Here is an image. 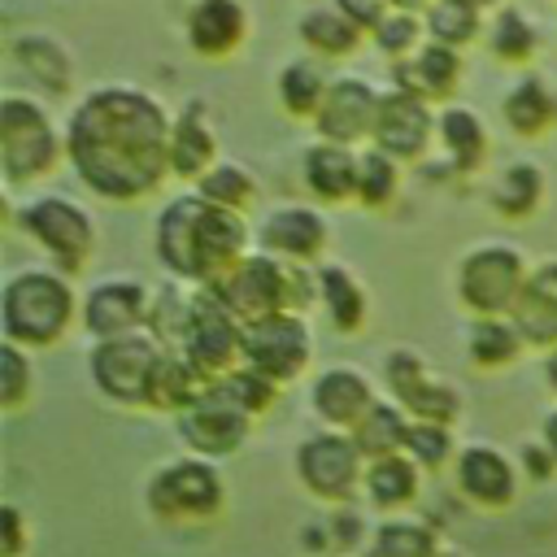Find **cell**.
I'll list each match as a JSON object with an SVG mask.
<instances>
[{
  "label": "cell",
  "mask_w": 557,
  "mask_h": 557,
  "mask_svg": "<svg viewBox=\"0 0 557 557\" xmlns=\"http://www.w3.org/2000/svg\"><path fill=\"white\" fill-rule=\"evenodd\" d=\"M500 117L518 139H544L557 131V87L544 74L522 70L500 96Z\"/></svg>",
  "instance_id": "obj_23"
},
{
  "label": "cell",
  "mask_w": 557,
  "mask_h": 557,
  "mask_svg": "<svg viewBox=\"0 0 557 557\" xmlns=\"http://www.w3.org/2000/svg\"><path fill=\"white\" fill-rule=\"evenodd\" d=\"M409 422H413V418H409L400 405H383V400H374V409H370V413L357 422V431H348V435L357 440L361 457L379 461V457H392V453L405 448Z\"/></svg>",
  "instance_id": "obj_37"
},
{
  "label": "cell",
  "mask_w": 557,
  "mask_h": 557,
  "mask_svg": "<svg viewBox=\"0 0 557 557\" xmlns=\"http://www.w3.org/2000/svg\"><path fill=\"white\" fill-rule=\"evenodd\" d=\"M0 405L13 413L26 396H30V383H35V370H30V361H26V352H22V344H9L4 339V348H0Z\"/></svg>",
  "instance_id": "obj_44"
},
{
  "label": "cell",
  "mask_w": 557,
  "mask_h": 557,
  "mask_svg": "<svg viewBox=\"0 0 557 557\" xmlns=\"http://www.w3.org/2000/svg\"><path fill=\"white\" fill-rule=\"evenodd\" d=\"M174 113L135 83H96L65 117V161L87 191L131 205L170 178Z\"/></svg>",
  "instance_id": "obj_1"
},
{
  "label": "cell",
  "mask_w": 557,
  "mask_h": 557,
  "mask_svg": "<svg viewBox=\"0 0 557 557\" xmlns=\"http://www.w3.org/2000/svg\"><path fill=\"white\" fill-rule=\"evenodd\" d=\"M544 379H548V387L557 392V348H548V357H544Z\"/></svg>",
  "instance_id": "obj_51"
},
{
  "label": "cell",
  "mask_w": 557,
  "mask_h": 557,
  "mask_svg": "<svg viewBox=\"0 0 557 557\" xmlns=\"http://www.w3.org/2000/svg\"><path fill=\"white\" fill-rule=\"evenodd\" d=\"M152 239H157V261L174 278H191L200 287L222 283L248 257L244 213L218 209L196 191H183L161 205Z\"/></svg>",
  "instance_id": "obj_2"
},
{
  "label": "cell",
  "mask_w": 557,
  "mask_h": 557,
  "mask_svg": "<svg viewBox=\"0 0 557 557\" xmlns=\"http://www.w3.org/2000/svg\"><path fill=\"white\" fill-rule=\"evenodd\" d=\"M487 200H492V209H496L500 218H509V222L531 218V213L540 209V200H544V170H540L535 161H509V165L492 178Z\"/></svg>",
  "instance_id": "obj_33"
},
{
  "label": "cell",
  "mask_w": 557,
  "mask_h": 557,
  "mask_svg": "<svg viewBox=\"0 0 557 557\" xmlns=\"http://www.w3.org/2000/svg\"><path fill=\"white\" fill-rule=\"evenodd\" d=\"M357 470H361V448L352 435H339V431L309 435L296 453V474L318 496H348Z\"/></svg>",
  "instance_id": "obj_18"
},
{
  "label": "cell",
  "mask_w": 557,
  "mask_h": 557,
  "mask_svg": "<svg viewBox=\"0 0 557 557\" xmlns=\"http://www.w3.org/2000/svg\"><path fill=\"white\" fill-rule=\"evenodd\" d=\"M296 35L305 44L309 57L318 61H339V57H352L366 39V30L357 22H348L331 0H313L309 9H300L296 17Z\"/></svg>",
  "instance_id": "obj_27"
},
{
  "label": "cell",
  "mask_w": 557,
  "mask_h": 557,
  "mask_svg": "<svg viewBox=\"0 0 557 557\" xmlns=\"http://www.w3.org/2000/svg\"><path fill=\"white\" fill-rule=\"evenodd\" d=\"M370 44H374L383 57H392V65H396V61L413 57V52L426 44V22H422V13L392 9V13L370 30Z\"/></svg>",
  "instance_id": "obj_41"
},
{
  "label": "cell",
  "mask_w": 557,
  "mask_h": 557,
  "mask_svg": "<svg viewBox=\"0 0 557 557\" xmlns=\"http://www.w3.org/2000/svg\"><path fill=\"white\" fill-rule=\"evenodd\" d=\"M379 100H383V91L370 78H361V74L331 78L322 113L313 117L318 139L344 144V148H366L370 135H374V122H379Z\"/></svg>",
  "instance_id": "obj_11"
},
{
  "label": "cell",
  "mask_w": 557,
  "mask_h": 557,
  "mask_svg": "<svg viewBox=\"0 0 557 557\" xmlns=\"http://www.w3.org/2000/svg\"><path fill=\"white\" fill-rule=\"evenodd\" d=\"M326 91H331V74H326V65H322L318 57H309V52L283 61L278 74H274L278 109H283L287 117H296V122H313V117L322 113Z\"/></svg>",
  "instance_id": "obj_28"
},
{
  "label": "cell",
  "mask_w": 557,
  "mask_h": 557,
  "mask_svg": "<svg viewBox=\"0 0 557 557\" xmlns=\"http://www.w3.org/2000/svg\"><path fill=\"white\" fill-rule=\"evenodd\" d=\"M161 357H165V348L148 331H131V335H117V339H96L91 383L117 405H148Z\"/></svg>",
  "instance_id": "obj_7"
},
{
  "label": "cell",
  "mask_w": 557,
  "mask_h": 557,
  "mask_svg": "<svg viewBox=\"0 0 557 557\" xmlns=\"http://www.w3.org/2000/svg\"><path fill=\"white\" fill-rule=\"evenodd\" d=\"M313 409L322 422L331 426H348L357 431V422L374 409V392H370V379L352 366H331L313 379V392H309Z\"/></svg>",
  "instance_id": "obj_24"
},
{
  "label": "cell",
  "mask_w": 557,
  "mask_h": 557,
  "mask_svg": "<svg viewBox=\"0 0 557 557\" xmlns=\"http://www.w3.org/2000/svg\"><path fill=\"white\" fill-rule=\"evenodd\" d=\"M527 278H531V270H527L518 248H509V244H479L457 265V296L479 318H505V313H513Z\"/></svg>",
  "instance_id": "obj_5"
},
{
  "label": "cell",
  "mask_w": 557,
  "mask_h": 557,
  "mask_svg": "<svg viewBox=\"0 0 557 557\" xmlns=\"http://www.w3.org/2000/svg\"><path fill=\"white\" fill-rule=\"evenodd\" d=\"M461 74H466L461 52L426 39L413 57L392 65V87H400V91H409L426 104H453V96L461 87Z\"/></svg>",
  "instance_id": "obj_19"
},
{
  "label": "cell",
  "mask_w": 557,
  "mask_h": 557,
  "mask_svg": "<svg viewBox=\"0 0 557 557\" xmlns=\"http://www.w3.org/2000/svg\"><path fill=\"white\" fill-rule=\"evenodd\" d=\"M383 370H387V387H392L396 405H400L409 418H418V422H440V426H448V422L457 418L461 396H457L448 383H440V379L422 366L418 352L396 348Z\"/></svg>",
  "instance_id": "obj_13"
},
{
  "label": "cell",
  "mask_w": 557,
  "mask_h": 557,
  "mask_svg": "<svg viewBox=\"0 0 557 557\" xmlns=\"http://www.w3.org/2000/svg\"><path fill=\"white\" fill-rule=\"evenodd\" d=\"M335 531H339V540H352L357 535V513H339L335 518Z\"/></svg>",
  "instance_id": "obj_50"
},
{
  "label": "cell",
  "mask_w": 557,
  "mask_h": 557,
  "mask_svg": "<svg viewBox=\"0 0 557 557\" xmlns=\"http://www.w3.org/2000/svg\"><path fill=\"white\" fill-rule=\"evenodd\" d=\"M422 22H426L431 44H444V48H457V52H466L487 30V13L470 0H431Z\"/></svg>",
  "instance_id": "obj_35"
},
{
  "label": "cell",
  "mask_w": 557,
  "mask_h": 557,
  "mask_svg": "<svg viewBox=\"0 0 557 557\" xmlns=\"http://www.w3.org/2000/svg\"><path fill=\"white\" fill-rule=\"evenodd\" d=\"M405 448L418 466H440L448 453H453V440H448V426L440 422H409V435H405Z\"/></svg>",
  "instance_id": "obj_46"
},
{
  "label": "cell",
  "mask_w": 557,
  "mask_h": 557,
  "mask_svg": "<svg viewBox=\"0 0 557 557\" xmlns=\"http://www.w3.org/2000/svg\"><path fill=\"white\" fill-rule=\"evenodd\" d=\"M17 226L61 265V274H74L91 257V248H96V222H91V213L78 200L57 196V191L26 200L17 209Z\"/></svg>",
  "instance_id": "obj_6"
},
{
  "label": "cell",
  "mask_w": 557,
  "mask_h": 557,
  "mask_svg": "<svg viewBox=\"0 0 557 557\" xmlns=\"http://www.w3.org/2000/svg\"><path fill=\"white\" fill-rule=\"evenodd\" d=\"M65 161V126L22 91L0 96V174L9 187L48 178Z\"/></svg>",
  "instance_id": "obj_4"
},
{
  "label": "cell",
  "mask_w": 557,
  "mask_h": 557,
  "mask_svg": "<svg viewBox=\"0 0 557 557\" xmlns=\"http://www.w3.org/2000/svg\"><path fill=\"white\" fill-rule=\"evenodd\" d=\"M518 335L535 348H557V257L540 261L509 313Z\"/></svg>",
  "instance_id": "obj_25"
},
{
  "label": "cell",
  "mask_w": 557,
  "mask_h": 557,
  "mask_svg": "<svg viewBox=\"0 0 557 557\" xmlns=\"http://www.w3.org/2000/svg\"><path fill=\"white\" fill-rule=\"evenodd\" d=\"M248 413H261V409H270L274 405V396H278V383L274 379H265V374H257V370H248V366H239V370H231L226 379H218Z\"/></svg>",
  "instance_id": "obj_45"
},
{
  "label": "cell",
  "mask_w": 557,
  "mask_h": 557,
  "mask_svg": "<svg viewBox=\"0 0 557 557\" xmlns=\"http://www.w3.org/2000/svg\"><path fill=\"white\" fill-rule=\"evenodd\" d=\"M187 326H191V296H183L174 283L161 287V292L152 296V305H148V322H144V331H148L165 352H183V344H187Z\"/></svg>",
  "instance_id": "obj_38"
},
{
  "label": "cell",
  "mask_w": 557,
  "mask_h": 557,
  "mask_svg": "<svg viewBox=\"0 0 557 557\" xmlns=\"http://www.w3.org/2000/svg\"><path fill=\"white\" fill-rule=\"evenodd\" d=\"M544 448H548V453L557 457V409H553V413L544 418Z\"/></svg>",
  "instance_id": "obj_49"
},
{
  "label": "cell",
  "mask_w": 557,
  "mask_h": 557,
  "mask_svg": "<svg viewBox=\"0 0 557 557\" xmlns=\"http://www.w3.org/2000/svg\"><path fill=\"white\" fill-rule=\"evenodd\" d=\"M74 313H78V300L61 270H22L4 283L0 322L9 344L48 348L70 331Z\"/></svg>",
  "instance_id": "obj_3"
},
{
  "label": "cell",
  "mask_w": 557,
  "mask_h": 557,
  "mask_svg": "<svg viewBox=\"0 0 557 557\" xmlns=\"http://www.w3.org/2000/svg\"><path fill=\"white\" fill-rule=\"evenodd\" d=\"M148 305H152V296L144 292V283H135V278H109V283H96L87 292V300H83V326L96 339H117V335L144 331Z\"/></svg>",
  "instance_id": "obj_20"
},
{
  "label": "cell",
  "mask_w": 557,
  "mask_h": 557,
  "mask_svg": "<svg viewBox=\"0 0 557 557\" xmlns=\"http://www.w3.org/2000/svg\"><path fill=\"white\" fill-rule=\"evenodd\" d=\"M357 170H361V148L313 139L300 152V178L313 191V200H322V205L357 200Z\"/></svg>",
  "instance_id": "obj_22"
},
{
  "label": "cell",
  "mask_w": 557,
  "mask_h": 557,
  "mask_svg": "<svg viewBox=\"0 0 557 557\" xmlns=\"http://www.w3.org/2000/svg\"><path fill=\"white\" fill-rule=\"evenodd\" d=\"M483 39H487V52H492L500 65H518V70H527V65L535 61V52H540V26H535V17L522 13L518 4L492 9Z\"/></svg>",
  "instance_id": "obj_30"
},
{
  "label": "cell",
  "mask_w": 557,
  "mask_h": 557,
  "mask_svg": "<svg viewBox=\"0 0 557 557\" xmlns=\"http://www.w3.org/2000/svg\"><path fill=\"white\" fill-rule=\"evenodd\" d=\"M366 483H370V496H374L383 509H392V505H405V500L413 496V487H418V474H413V461H409V457L392 453V457H379V461H370V470H366Z\"/></svg>",
  "instance_id": "obj_42"
},
{
  "label": "cell",
  "mask_w": 557,
  "mask_h": 557,
  "mask_svg": "<svg viewBox=\"0 0 557 557\" xmlns=\"http://www.w3.org/2000/svg\"><path fill=\"white\" fill-rule=\"evenodd\" d=\"M522 344L527 339L518 335V326L509 318H474V326H470V361L483 370L509 366Z\"/></svg>",
  "instance_id": "obj_40"
},
{
  "label": "cell",
  "mask_w": 557,
  "mask_h": 557,
  "mask_svg": "<svg viewBox=\"0 0 557 557\" xmlns=\"http://www.w3.org/2000/svg\"><path fill=\"white\" fill-rule=\"evenodd\" d=\"M183 352H187L213 383L244 366V322L222 305V296H218L213 287H200V292L191 296V326H187Z\"/></svg>",
  "instance_id": "obj_9"
},
{
  "label": "cell",
  "mask_w": 557,
  "mask_h": 557,
  "mask_svg": "<svg viewBox=\"0 0 557 557\" xmlns=\"http://www.w3.org/2000/svg\"><path fill=\"white\" fill-rule=\"evenodd\" d=\"M318 300L331 318L335 331H361L366 322V292L357 283V274L339 261H326L318 265Z\"/></svg>",
  "instance_id": "obj_34"
},
{
  "label": "cell",
  "mask_w": 557,
  "mask_h": 557,
  "mask_svg": "<svg viewBox=\"0 0 557 557\" xmlns=\"http://www.w3.org/2000/svg\"><path fill=\"white\" fill-rule=\"evenodd\" d=\"M331 4H335L348 22H357L366 35H370V30L392 13V0H331Z\"/></svg>",
  "instance_id": "obj_47"
},
{
  "label": "cell",
  "mask_w": 557,
  "mask_h": 557,
  "mask_svg": "<svg viewBox=\"0 0 557 557\" xmlns=\"http://www.w3.org/2000/svg\"><path fill=\"white\" fill-rule=\"evenodd\" d=\"M17 535H22L17 509H4V557H13V553H17Z\"/></svg>",
  "instance_id": "obj_48"
},
{
  "label": "cell",
  "mask_w": 557,
  "mask_h": 557,
  "mask_svg": "<svg viewBox=\"0 0 557 557\" xmlns=\"http://www.w3.org/2000/svg\"><path fill=\"white\" fill-rule=\"evenodd\" d=\"M400 191V161L387 157L383 148L366 144L361 148V170H357V205L361 209H387Z\"/></svg>",
  "instance_id": "obj_39"
},
{
  "label": "cell",
  "mask_w": 557,
  "mask_h": 557,
  "mask_svg": "<svg viewBox=\"0 0 557 557\" xmlns=\"http://www.w3.org/2000/svg\"><path fill=\"white\" fill-rule=\"evenodd\" d=\"M9 57H13L17 70H26V74H30L44 91H52V96H65L70 83H74V57H70V48H65L57 35H48V30H26V35H17V39L9 44Z\"/></svg>",
  "instance_id": "obj_29"
},
{
  "label": "cell",
  "mask_w": 557,
  "mask_h": 557,
  "mask_svg": "<svg viewBox=\"0 0 557 557\" xmlns=\"http://www.w3.org/2000/svg\"><path fill=\"white\" fill-rule=\"evenodd\" d=\"M209 387H213V379H209V374H205L187 352H165V357H161V366H157V379H152L148 405L183 413V409H191Z\"/></svg>",
  "instance_id": "obj_32"
},
{
  "label": "cell",
  "mask_w": 557,
  "mask_h": 557,
  "mask_svg": "<svg viewBox=\"0 0 557 557\" xmlns=\"http://www.w3.org/2000/svg\"><path fill=\"white\" fill-rule=\"evenodd\" d=\"M148 500L161 518H209L222 500V479L205 461H174L152 479Z\"/></svg>",
  "instance_id": "obj_16"
},
{
  "label": "cell",
  "mask_w": 557,
  "mask_h": 557,
  "mask_svg": "<svg viewBox=\"0 0 557 557\" xmlns=\"http://www.w3.org/2000/svg\"><path fill=\"white\" fill-rule=\"evenodd\" d=\"M218 161H222L218 157V131L209 122L205 100L191 96V100L178 104L174 126H170V174L187 178V183H200Z\"/></svg>",
  "instance_id": "obj_21"
},
{
  "label": "cell",
  "mask_w": 557,
  "mask_h": 557,
  "mask_svg": "<svg viewBox=\"0 0 557 557\" xmlns=\"http://www.w3.org/2000/svg\"><path fill=\"white\" fill-rule=\"evenodd\" d=\"M435 144H440V152L448 157L453 174H461V178L479 174L483 161H487V152H492L483 117H479L474 109H466V104H444V109H440Z\"/></svg>",
  "instance_id": "obj_26"
},
{
  "label": "cell",
  "mask_w": 557,
  "mask_h": 557,
  "mask_svg": "<svg viewBox=\"0 0 557 557\" xmlns=\"http://www.w3.org/2000/svg\"><path fill=\"white\" fill-rule=\"evenodd\" d=\"M248 422L252 413L222 383H213L191 409L178 413V431L196 453H235L248 435Z\"/></svg>",
  "instance_id": "obj_15"
},
{
  "label": "cell",
  "mask_w": 557,
  "mask_h": 557,
  "mask_svg": "<svg viewBox=\"0 0 557 557\" xmlns=\"http://www.w3.org/2000/svg\"><path fill=\"white\" fill-rule=\"evenodd\" d=\"M309 352H313V339L300 313H274L244 326V366L274 379L278 387L309 366Z\"/></svg>",
  "instance_id": "obj_10"
},
{
  "label": "cell",
  "mask_w": 557,
  "mask_h": 557,
  "mask_svg": "<svg viewBox=\"0 0 557 557\" xmlns=\"http://www.w3.org/2000/svg\"><path fill=\"white\" fill-rule=\"evenodd\" d=\"M191 191L205 196L209 205L231 209V213H244V218H248V209L257 205V178H252V170L239 165V161H226V157H222L200 183H191Z\"/></svg>",
  "instance_id": "obj_36"
},
{
  "label": "cell",
  "mask_w": 557,
  "mask_h": 557,
  "mask_svg": "<svg viewBox=\"0 0 557 557\" xmlns=\"http://www.w3.org/2000/svg\"><path fill=\"white\" fill-rule=\"evenodd\" d=\"M326 239H331V226H326L322 209H313V205H278L257 226L261 252L292 261V265H313L322 257Z\"/></svg>",
  "instance_id": "obj_14"
},
{
  "label": "cell",
  "mask_w": 557,
  "mask_h": 557,
  "mask_svg": "<svg viewBox=\"0 0 557 557\" xmlns=\"http://www.w3.org/2000/svg\"><path fill=\"white\" fill-rule=\"evenodd\" d=\"M374 557H435V540L426 527H413V522H387L379 535H374Z\"/></svg>",
  "instance_id": "obj_43"
},
{
  "label": "cell",
  "mask_w": 557,
  "mask_h": 557,
  "mask_svg": "<svg viewBox=\"0 0 557 557\" xmlns=\"http://www.w3.org/2000/svg\"><path fill=\"white\" fill-rule=\"evenodd\" d=\"M213 292L244 326L274 318V313H292V261H278L257 248L222 283H213Z\"/></svg>",
  "instance_id": "obj_8"
},
{
  "label": "cell",
  "mask_w": 557,
  "mask_h": 557,
  "mask_svg": "<svg viewBox=\"0 0 557 557\" xmlns=\"http://www.w3.org/2000/svg\"><path fill=\"white\" fill-rule=\"evenodd\" d=\"M435 122H440V113L426 100H418L400 87H387L383 100H379V122H374L370 144L383 148L387 157H396L400 165L422 161L426 148L435 144Z\"/></svg>",
  "instance_id": "obj_12"
},
{
  "label": "cell",
  "mask_w": 557,
  "mask_h": 557,
  "mask_svg": "<svg viewBox=\"0 0 557 557\" xmlns=\"http://www.w3.org/2000/svg\"><path fill=\"white\" fill-rule=\"evenodd\" d=\"M457 483H461V492H466L470 500H479V505H505V500L513 496V470H509V461H505L496 448H487V444H474V448H466V453L457 457Z\"/></svg>",
  "instance_id": "obj_31"
},
{
  "label": "cell",
  "mask_w": 557,
  "mask_h": 557,
  "mask_svg": "<svg viewBox=\"0 0 557 557\" xmlns=\"http://www.w3.org/2000/svg\"><path fill=\"white\" fill-rule=\"evenodd\" d=\"M248 30H252V17H248L244 0H191V9L183 17L187 48L205 61L235 57L248 44Z\"/></svg>",
  "instance_id": "obj_17"
},
{
  "label": "cell",
  "mask_w": 557,
  "mask_h": 557,
  "mask_svg": "<svg viewBox=\"0 0 557 557\" xmlns=\"http://www.w3.org/2000/svg\"><path fill=\"white\" fill-rule=\"evenodd\" d=\"M470 4H479L483 13H492V9H500V4H509V0H470Z\"/></svg>",
  "instance_id": "obj_52"
}]
</instances>
